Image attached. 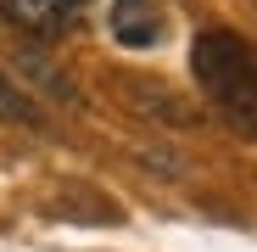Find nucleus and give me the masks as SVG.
Masks as SVG:
<instances>
[{
	"label": "nucleus",
	"mask_w": 257,
	"mask_h": 252,
	"mask_svg": "<svg viewBox=\"0 0 257 252\" xmlns=\"http://www.w3.org/2000/svg\"><path fill=\"white\" fill-rule=\"evenodd\" d=\"M196 84L246 140H257V45L229 28H207L190 45Z\"/></svg>",
	"instance_id": "nucleus-1"
},
{
	"label": "nucleus",
	"mask_w": 257,
	"mask_h": 252,
	"mask_svg": "<svg viewBox=\"0 0 257 252\" xmlns=\"http://www.w3.org/2000/svg\"><path fill=\"white\" fill-rule=\"evenodd\" d=\"M84 6H90V0H0V17L12 28H23V34L51 39V34H67L84 17Z\"/></svg>",
	"instance_id": "nucleus-2"
},
{
	"label": "nucleus",
	"mask_w": 257,
	"mask_h": 252,
	"mask_svg": "<svg viewBox=\"0 0 257 252\" xmlns=\"http://www.w3.org/2000/svg\"><path fill=\"white\" fill-rule=\"evenodd\" d=\"M112 39L128 51H146L162 39V6L157 0H117L112 6Z\"/></svg>",
	"instance_id": "nucleus-3"
},
{
	"label": "nucleus",
	"mask_w": 257,
	"mask_h": 252,
	"mask_svg": "<svg viewBox=\"0 0 257 252\" xmlns=\"http://www.w3.org/2000/svg\"><path fill=\"white\" fill-rule=\"evenodd\" d=\"M0 123H17V129H39V123H45V118H39V107L17 90L6 73H0Z\"/></svg>",
	"instance_id": "nucleus-4"
}]
</instances>
